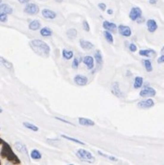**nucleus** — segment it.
I'll return each mask as SVG.
<instances>
[{
  "label": "nucleus",
  "instance_id": "obj_34",
  "mask_svg": "<svg viewBox=\"0 0 164 165\" xmlns=\"http://www.w3.org/2000/svg\"><path fill=\"white\" fill-rule=\"evenodd\" d=\"M129 50H130L131 52H133V53L136 52V51H137V46H136V45L134 44V43H131V44L129 45Z\"/></svg>",
  "mask_w": 164,
  "mask_h": 165
},
{
  "label": "nucleus",
  "instance_id": "obj_14",
  "mask_svg": "<svg viewBox=\"0 0 164 165\" xmlns=\"http://www.w3.org/2000/svg\"><path fill=\"white\" fill-rule=\"evenodd\" d=\"M84 63L85 64L86 66V68L88 70H92L94 68V64H95V59H94V57L92 56H85L84 57V60H83Z\"/></svg>",
  "mask_w": 164,
  "mask_h": 165
},
{
  "label": "nucleus",
  "instance_id": "obj_3",
  "mask_svg": "<svg viewBox=\"0 0 164 165\" xmlns=\"http://www.w3.org/2000/svg\"><path fill=\"white\" fill-rule=\"evenodd\" d=\"M76 154L80 160L87 161L88 163H94L96 161L95 157L88 150H84V148H80V150H78Z\"/></svg>",
  "mask_w": 164,
  "mask_h": 165
},
{
  "label": "nucleus",
  "instance_id": "obj_40",
  "mask_svg": "<svg viewBox=\"0 0 164 165\" xmlns=\"http://www.w3.org/2000/svg\"><path fill=\"white\" fill-rule=\"evenodd\" d=\"M18 1L21 4H27L31 1V0H18Z\"/></svg>",
  "mask_w": 164,
  "mask_h": 165
},
{
  "label": "nucleus",
  "instance_id": "obj_36",
  "mask_svg": "<svg viewBox=\"0 0 164 165\" xmlns=\"http://www.w3.org/2000/svg\"><path fill=\"white\" fill-rule=\"evenodd\" d=\"M83 27H84V30L85 32H90V26H89V23H88L87 21H83Z\"/></svg>",
  "mask_w": 164,
  "mask_h": 165
},
{
  "label": "nucleus",
  "instance_id": "obj_9",
  "mask_svg": "<svg viewBox=\"0 0 164 165\" xmlns=\"http://www.w3.org/2000/svg\"><path fill=\"white\" fill-rule=\"evenodd\" d=\"M73 81L79 86H85L88 84V78L85 75H82V74L75 75L74 78H73Z\"/></svg>",
  "mask_w": 164,
  "mask_h": 165
},
{
  "label": "nucleus",
  "instance_id": "obj_33",
  "mask_svg": "<svg viewBox=\"0 0 164 165\" xmlns=\"http://www.w3.org/2000/svg\"><path fill=\"white\" fill-rule=\"evenodd\" d=\"M98 154L101 155L102 157H104V158H107V159H109V160L112 161H118V159H117V158H115V157H113V156H110V155H106V154L102 153L101 151H98Z\"/></svg>",
  "mask_w": 164,
  "mask_h": 165
},
{
  "label": "nucleus",
  "instance_id": "obj_5",
  "mask_svg": "<svg viewBox=\"0 0 164 165\" xmlns=\"http://www.w3.org/2000/svg\"><path fill=\"white\" fill-rule=\"evenodd\" d=\"M23 11L28 15H37L40 11L39 7L35 3H27Z\"/></svg>",
  "mask_w": 164,
  "mask_h": 165
},
{
  "label": "nucleus",
  "instance_id": "obj_23",
  "mask_svg": "<svg viewBox=\"0 0 164 165\" xmlns=\"http://www.w3.org/2000/svg\"><path fill=\"white\" fill-rule=\"evenodd\" d=\"M0 63H1L4 67L7 68V69H9V70H12L13 69V64L10 61L7 60V59H5V57H1V56H0Z\"/></svg>",
  "mask_w": 164,
  "mask_h": 165
},
{
  "label": "nucleus",
  "instance_id": "obj_6",
  "mask_svg": "<svg viewBox=\"0 0 164 165\" xmlns=\"http://www.w3.org/2000/svg\"><path fill=\"white\" fill-rule=\"evenodd\" d=\"M155 106V101L152 99L151 97L146 98V99L141 100L137 103V108L141 109V110H147V109H151Z\"/></svg>",
  "mask_w": 164,
  "mask_h": 165
},
{
  "label": "nucleus",
  "instance_id": "obj_7",
  "mask_svg": "<svg viewBox=\"0 0 164 165\" xmlns=\"http://www.w3.org/2000/svg\"><path fill=\"white\" fill-rule=\"evenodd\" d=\"M156 95H157V91L151 86L144 87L139 93V96L141 97H154Z\"/></svg>",
  "mask_w": 164,
  "mask_h": 165
},
{
  "label": "nucleus",
  "instance_id": "obj_43",
  "mask_svg": "<svg viewBox=\"0 0 164 165\" xmlns=\"http://www.w3.org/2000/svg\"><path fill=\"white\" fill-rule=\"evenodd\" d=\"M160 52H161V54H163V55H164V46H163V47L161 48V50H160Z\"/></svg>",
  "mask_w": 164,
  "mask_h": 165
},
{
  "label": "nucleus",
  "instance_id": "obj_11",
  "mask_svg": "<svg viewBox=\"0 0 164 165\" xmlns=\"http://www.w3.org/2000/svg\"><path fill=\"white\" fill-rule=\"evenodd\" d=\"M102 26L106 31H109L110 32H117V25L114 22L109 21H104L102 23Z\"/></svg>",
  "mask_w": 164,
  "mask_h": 165
},
{
  "label": "nucleus",
  "instance_id": "obj_26",
  "mask_svg": "<svg viewBox=\"0 0 164 165\" xmlns=\"http://www.w3.org/2000/svg\"><path fill=\"white\" fill-rule=\"evenodd\" d=\"M103 35H104L105 39L107 40V42H108V43H110V44H113L114 43V38H113V35H112V32L105 30L103 32Z\"/></svg>",
  "mask_w": 164,
  "mask_h": 165
},
{
  "label": "nucleus",
  "instance_id": "obj_24",
  "mask_svg": "<svg viewBox=\"0 0 164 165\" xmlns=\"http://www.w3.org/2000/svg\"><path fill=\"white\" fill-rule=\"evenodd\" d=\"M40 34L44 37H49V36H51L53 35V31L48 27H44V28H42L40 30Z\"/></svg>",
  "mask_w": 164,
  "mask_h": 165
},
{
  "label": "nucleus",
  "instance_id": "obj_45",
  "mask_svg": "<svg viewBox=\"0 0 164 165\" xmlns=\"http://www.w3.org/2000/svg\"><path fill=\"white\" fill-rule=\"evenodd\" d=\"M57 2H62V0H56Z\"/></svg>",
  "mask_w": 164,
  "mask_h": 165
},
{
  "label": "nucleus",
  "instance_id": "obj_22",
  "mask_svg": "<svg viewBox=\"0 0 164 165\" xmlns=\"http://www.w3.org/2000/svg\"><path fill=\"white\" fill-rule=\"evenodd\" d=\"M74 54H73V51L71 50H68V49H62V57L64 60H69L71 59H72Z\"/></svg>",
  "mask_w": 164,
  "mask_h": 165
},
{
  "label": "nucleus",
  "instance_id": "obj_2",
  "mask_svg": "<svg viewBox=\"0 0 164 165\" xmlns=\"http://www.w3.org/2000/svg\"><path fill=\"white\" fill-rule=\"evenodd\" d=\"M1 154H2V156L5 157V158H7L10 161H11L13 163H20V160L18 159V157L13 153V151L11 150L10 146L6 143L4 144Z\"/></svg>",
  "mask_w": 164,
  "mask_h": 165
},
{
  "label": "nucleus",
  "instance_id": "obj_4",
  "mask_svg": "<svg viewBox=\"0 0 164 165\" xmlns=\"http://www.w3.org/2000/svg\"><path fill=\"white\" fill-rule=\"evenodd\" d=\"M143 11L139 7H133L129 12V18L131 21H136L139 18L142 17Z\"/></svg>",
  "mask_w": 164,
  "mask_h": 165
},
{
  "label": "nucleus",
  "instance_id": "obj_18",
  "mask_svg": "<svg viewBox=\"0 0 164 165\" xmlns=\"http://www.w3.org/2000/svg\"><path fill=\"white\" fill-rule=\"evenodd\" d=\"M0 12L10 15L13 13V9L7 4H0Z\"/></svg>",
  "mask_w": 164,
  "mask_h": 165
},
{
  "label": "nucleus",
  "instance_id": "obj_46",
  "mask_svg": "<svg viewBox=\"0 0 164 165\" xmlns=\"http://www.w3.org/2000/svg\"><path fill=\"white\" fill-rule=\"evenodd\" d=\"M2 3V0H0V4H1Z\"/></svg>",
  "mask_w": 164,
  "mask_h": 165
},
{
  "label": "nucleus",
  "instance_id": "obj_20",
  "mask_svg": "<svg viewBox=\"0 0 164 165\" xmlns=\"http://www.w3.org/2000/svg\"><path fill=\"white\" fill-rule=\"evenodd\" d=\"M14 147H15V148H16V150H17L19 152L24 153L25 155H27V148H26V146L24 145V144H22V143H21V142H16V143L14 144Z\"/></svg>",
  "mask_w": 164,
  "mask_h": 165
},
{
  "label": "nucleus",
  "instance_id": "obj_15",
  "mask_svg": "<svg viewBox=\"0 0 164 165\" xmlns=\"http://www.w3.org/2000/svg\"><path fill=\"white\" fill-rule=\"evenodd\" d=\"M79 44H80V46L83 48L84 50H91V49L94 48V45L91 42L86 41L85 39H80Z\"/></svg>",
  "mask_w": 164,
  "mask_h": 165
},
{
  "label": "nucleus",
  "instance_id": "obj_38",
  "mask_svg": "<svg viewBox=\"0 0 164 165\" xmlns=\"http://www.w3.org/2000/svg\"><path fill=\"white\" fill-rule=\"evenodd\" d=\"M157 62H158L159 64L164 63V55H163V54H161V56H160V57H158V60H157Z\"/></svg>",
  "mask_w": 164,
  "mask_h": 165
},
{
  "label": "nucleus",
  "instance_id": "obj_37",
  "mask_svg": "<svg viewBox=\"0 0 164 165\" xmlns=\"http://www.w3.org/2000/svg\"><path fill=\"white\" fill-rule=\"evenodd\" d=\"M98 7H99L102 11H105L107 10V5L105 3H99L98 4Z\"/></svg>",
  "mask_w": 164,
  "mask_h": 165
},
{
  "label": "nucleus",
  "instance_id": "obj_29",
  "mask_svg": "<svg viewBox=\"0 0 164 165\" xmlns=\"http://www.w3.org/2000/svg\"><path fill=\"white\" fill-rule=\"evenodd\" d=\"M23 125H24V127H26L27 129L32 130V131H34V132H38V130H39V128L36 125L32 124V123H30L28 122H23Z\"/></svg>",
  "mask_w": 164,
  "mask_h": 165
},
{
  "label": "nucleus",
  "instance_id": "obj_13",
  "mask_svg": "<svg viewBox=\"0 0 164 165\" xmlns=\"http://www.w3.org/2000/svg\"><path fill=\"white\" fill-rule=\"evenodd\" d=\"M146 28H147V31L152 34V32H155L158 30L159 26H158L157 21H156L154 19H149V20L146 21Z\"/></svg>",
  "mask_w": 164,
  "mask_h": 165
},
{
  "label": "nucleus",
  "instance_id": "obj_42",
  "mask_svg": "<svg viewBox=\"0 0 164 165\" xmlns=\"http://www.w3.org/2000/svg\"><path fill=\"white\" fill-rule=\"evenodd\" d=\"M107 13H108L109 15H112L113 14V10H107Z\"/></svg>",
  "mask_w": 164,
  "mask_h": 165
},
{
  "label": "nucleus",
  "instance_id": "obj_28",
  "mask_svg": "<svg viewBox=\"0 0 164 165\" xmlns=\"http://www.w3.org/2000/svg\"><path fill=\"white\" fill-rule=\"evenodd\" d=\"M31 158L32 160L38 161V160H40L41 158H42V154H41L40 151L37 150H32L31 151Z\"/></svg>",
  "mask_w": 164,
  "mask_h": 165
},
{
  "label": "nucleus",
  "instance_id": "obj_30",
  "mask_svg": "<svg viewBox=\"0 0 164 165\" xmlns=\"http://www.w3.org/2000/svg\"><path fill=\"white\" fill-rule=\"evenodd\" d=\"M77 34L78 32H77L76 29H74V28H71L67 31V35L71 39H74L77 36Z\"/></svg>",
  "mask_w": 164,
  "mask_h": 165
},
{
  "label": "nucleus",
  "instance_id": "obj_16",
  "mask_svg": "<svg viewBox=\"0 0 164 165\" xmlns=\"http://www.w3.org/2000/svg\"><path fill=\"white\" fill-rule=\"evenodd\" d=\"M78 122H79V124L80 125H83V126H94L96 123L94 121L90 120L88 118H84V117H79L78 119Z\"/></svg>",
  "mask_w": 164,
  "mask_h": 165
},
{
  "label": "nucleus",
  "instance_id": "obj_12",
  "mask_svg": "<svg viewBox=\"0 0 164 165\" xmlns=\"http://www.w3.org/2000/svg\"><path fill=\"white\" fill-rule=\"evenodd\" d=\"M41 14H42L43 17L46 20H55L57 18V13L51 10H48V9L42 10Z\"/></svg>",
  "mask_w": 164,
  "mask_h": 165
},
{
  "label": "nucleus",
  "instance_id": "obj_41",
  "mask_svg": "<svg viewBox=\"0 0 164 165\" xmlns=\"http://www.w3.org/2000/svg\"><path fill=\"white\" fill-rule=\"evenodd\" d=\"M149 2L151 5H156V4L158 3V0H149Z\"/></svg>",
  "mask_w": 164,
  "mask_h": 165
},
{
  "label": "nucleus",
  "instance_id": "obj_1",
  "mask_svg": "<svg viewBox=\"0 0 164 165\" xmlns=\"http://www.w3.org/2000/svg\"><path fill=\"white\" fill-rule=\"evenodd\" d=\"M29 46L36 55L44 57V59H47L50 56L51 48L43 40L34 39L29 42Z\"/></svg>",
  "mask_w": 164,
  "mask_h": 165
},
{
  "label": "nucleus",
  "instance_id": "obj_44",
  "mask_svg": "<svg viewBox=\"0 0 164 165\" xmlns=\"http://www.w3.org/2000/svg\"><path fill=\"white\" fill-rule=\"evenodd\" d=\"M3 112V110H2V108H0V113H2Z\"/></svg>",
  "mask_w": 164,
  "mask_h": 165
},
{
  "label": "nucleus",
  "instance_id": "obj_8",
  "mask_svg": "<svg viewBox=\"0 0 164 165\" xmlns=\"http://www.w3.org/2000/svg\"><path fill=\"white\" fill-rule=\"evenodd\" d=\"M117 30L119 32V34L121 36H124V37H130L132 35V29H131L129 26L127 25H124V24H121L117 27Z\"/></svg>",
  "mask_w": 164,
  "mask_h": 165
},
{
  "label": "nucleus",
  "instance_id": "obj_21",
  "mask_svg": "<svg viewBox=\"0 0 164 165\" xmlns=\"http://www.w3.org/2000/svg\"><path fill=\"white\" fill-rule=\"evenodd\" d=\"M143 84H144V79L143 77L141 76H136L135 78V81H134V88L135 89H139L143 86Z\"/></svg>",
  "mask_w": 164,
  "mask_h": 165
},
{
  "label": "nucleus",
  "instance_id": "obj_35",
  "mask_svg": "<svg viewBox=\"0 0 164 165\" xmlns=\"http://www.w3.org/2000/svg\"><path fill=\"white\" fill-rule=\"evenodd\" d=\"M0 21L1 22H7V15L5 13L0 12Z\"/></svg>",
  "mask_w": 164,
  "mask_h": 165
},
{
  "label": "nucleus",
  "instance_id": "obj_39",
  "mask_svg": "<svg viewBox=\"0 0 164 165\" xmlns=\"http://www.w3.org/2000/svg\"><path fill=\"white\" fill-rule=\"evenodd\" d=\"M55 119H57V120H59V121H60V122H65V123H68V124H70V125H73L72 123H71L69 121H66V120H63V119H60V118H59V117H55Z\"/></svg>",
  "mask_w": 164,
  "mask_h": 165
},
{
  "label": "nucleus",
  "instance_id": "obj_47",
  "mask_svg": "<svg viewBox=\"0 0 164 165\" xmlns=\"http://www.w3.org/2000/svg\"><path fill=\"white\" fill-rule=\"evenodd\" d=\"M42 1H43V0H42Z\"/></svg>",
  "mask_w": 164,
  "mask_h": 165
},
{
  "label": "nucleus",
  "instance_id": "obj_25",
  "mask_svg": "<svg viewBox=\"0 0 164 165\" xmlns=\"http://www.w3.org/2000/svg\"><path fill=\"white\" fill-rule=\"evenodd\" d=\"M94 59L96 61V63L98 65H102L103 64V56L100 50H96L95 52V56H94Z\"/></svg>",
  "mask_w": 164,
  "mask_h": 165
},
{
  "label": "nucleus",
  "instance_id": "obj_19",
  "mask_svg": "<svg viewBox=\"0 0 164 165\" xmlns=\"http://www.w3.org/2000/svg\"><path fill=\"white\" fill-rule=\"evenodd\" d=\"M29 30L31 31H38L41 29V22L38 20H34L29 23Z\"/></svg>",
  "mask_w": 164,
  "mask_h": 165
},
{
  "label": "nucleus",
  "instance_id": "obj_31",
  "mask_svg": "<svg viewBox=\"0 0 164 165\" xmlns=\"http://www.w3.org/2000/svg\"><path fill=\"white\" fill-rule=\"evenodd\" d=\"M61 136H62L63 138L67 139V140H70V141H72V142H74V143H76V144H79V145H82V146H85V144L84 142L80 141V140H78V139H76V138H73V137H71V136H65V135H62Z\"/></svg>",
  "mask_w": 164,
  "mask_h": 165
},
{
  "label": "nucleus",
  "instance_id": "obj_17",
  "mask_svg": "<svg viewBox=\"0 0 164 165\" xmlns=\"http://www.w3.org/2000/svg\"><path fill=\"white\" fill-rule=\"evenodd\" d=\"M139 55L141 57H151L153 56H156V51L153 49H141L139 50Z\"/></svg>",
  "mask_w": 164,
  "mask_h": 165
},
{
  "label": "nucleus",
  "instance_id": "obj_10",
  "mask_svg": "<svg viewBox=\"0 0 164 165\" xmlns=\"http://www.w3.org/2000/svg\"><path fill=\"white\" fill-rule=\"evenodd\" d=\"M111 93L119 97V98H121L124 97V94H122V92L121 91V88H120V84L118 82H114L112 85H111Z\"/></svg>",
  "mask_w": 164,
  "mask_h": 165
},
{
  "label": "nucleus",
  "instance_id": "obj_32",
  "mask_svg": "<svg viewBox=\"0 0 164 165\" xmlns=\"http://www.w3.org/2000/svg\"><path fill=\"white\" fill-rule=\"evenodd\" d=\"M79 63H80L79 57H75L74 59H73V61H72V64H71V68H72L73 70L78 69V67H79Z\"/></svg>",
  "mask_w": 164,
  "mask_h": 165
},
{
  "label": "nucleus",
  "instance_id": "obj_27",
  "mask_svg": "<svg viewBox=\"0 0 164 165\" xmlns=\"http://www.w3.org/2000/svg\"><path fill=\"white\" fill-rule=\"evenodd\" d=\"M143 65H144V67L146 69V71L147 72H151L153 71V66H152V62L150 60H143Z\"/></svg>",
  "mask_w": 164,
  "mask_h": 165
}]
</instances>
